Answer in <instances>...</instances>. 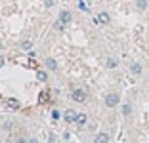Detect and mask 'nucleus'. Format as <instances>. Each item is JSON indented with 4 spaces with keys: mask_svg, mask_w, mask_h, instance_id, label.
<instances>
[{
    "mask_svg": "<svg viewBox=\"0 0 149 143\" xmlns=\"http://www.w3.org/2000/svg\"><path fill=\"white\" fill-rule=\"evenodd\" d=\"M123 113H124V115H130V113H132V105H130V103L123 105Z\"/></svg>",
    "mask_w": 149,
    "mask_h": 143,
    "instance_id": "nucleus-15",
    "label": "nucleus"
},
{
    "mask_svg": "<svg viewBox=\"0 0 149 143\" xmlns=\"http://www.w3.org/2000/svg\"><path fill=\"white\" fill-rule=\"evenodd\" d=\"M109 21H111V17H109V13H107V12H100V13H97V17H94V23H101V25H107Z\"/></svg>",
    "mask_w": 149,
    "mask_h": 143,
    "instance_id": "nucleus-3",
    "label": "nucleus"
},
{
    "mask_svg": "<svg viewBox=\"0 0 149 143\" xmlns=\"http://www.w3.org/2000/svg\"><path fill=\"white\" fill-rule=\"evenodd\" d=\"M36 78H38L40 82H46V78H48V76H46V73H44V71H38V73H36Z\"/></svg>",
    "mask_w": 149,
    "mask_h": 143,
    "instance_id": "nucleus-14",
    "label": "nucleus"
},
{
    "mask_svg": "<svg viewBox=\"0 0 149 143\" xmlns=\"http://www.w3.org/2000/svg\"><path fill=\"white\" fill-rule=\"evenodd\" d=\"M105 2H111V0H105Z\"/></svg>",
    "mask_w": 149,
    "mask_h": 143,
    "instance_id": "nucleus-22",
    "label": "nucleus"
},
{
    "mask_svg": "<svg viewBox=\"0 0 149 143\" xmlns=\"http://www.w3.org/2000/svg\"><path fill=\"white\" fill-rule=\"evenodd\" d=\"M44 4L46 6H54V0H44Z\"/></svg>",
    "mask_w": 149,
    "mask_h": 143,
    "instance_id": "nucleus-18",
    "label": "nucleus"
},
{
    "mask_svg": "<svg viewBox=\"0 0 149 143\" xmlns=\"http://www.w3.org/2000/svg\"><path fill=\"white\" fill-rule=\"evenodd\" d=\"M117 65H118V61L115 59V57H109V59H107V67H109V69H115Z\"/></svg>",
    "mask_w": 149,
    "mask_h": 143,
    "instance_id": "nucleus-13",
    "label": "nucleus"
},
{
    "mask_svg": "<svg viewBox=\"0 0 149 143\" xmlns=\"http://www.w3.org/2000/svg\"><path fill=\"white\" fill-rule=\"evenodd\" d=\"M31 48H33V42H31V40H23V42H21V50H25V52H29Z\"/></svg>",
    "mask_w": 149,
    "mask_h": 143,
    "instance_id": "nucleus-12",
    "label": "nucleus"
},
{
    "mask_svg": "<svg viewBox=\"0 0 149 143\" xmlns=\"http://www.w3.org/2000/svg\"><path fill=\"white\" fill-rule=\"evenodd\" d=\"M4 65V57H0V67Z\"/></svg>",
    "mask_w": 149,
    "mask_h": 143,
    "instance_id": "nucleus-19",
    "label": "nucleus"
},
{
    "mask_svg": "<svg viewBox=\"0 0 149 143\" xmlns=\"http://www.w3.org/2000/svg\"><path fill=\"white\" fill-rule=\"evenodd\" d=\"M54 27H56L57 31H63V27H65V23H61L59 19H57V21H56V25H54Z\"/></svg>",
    "mask_w": 149,
    "mask_h": 143,
    "instance_id": "nucleus-16",
    "label": "nucleus"
},
{
    "mask_svg": "<svg viewBox=\"0 0 149 143\" xmlns=\"http://www.w3.org/2000/svg\"><path fill=\"white\" fill-rule=\"evenodd\" d=\"M136 8L140 10V12H143V10L147 8V0H136Z\"/></svg>",
    "mask_w": 149,
    "mask_h": 143,
    "instance_id": "nucleus-11",
    "label": "nucleus"
},
{
    "mask_svg": "<svg viewBox=\"0 0 149 143\" xmlns=\"http://www.w3.org/2000/svg\"><path fill=\"white\" fill-rule=\"evenodd\" d=\"M130 73L134 74V76H140V74H141V65H140V63H132V65H130Z\"/></svg>",
    "mask_w": 149,
    "mask_h": 143,
    "instance_id": "nucleus-6",
    "label": "nucleus"
},
{
    "mask_svg": "<svg viewBox=\"0 0 149 143\" xmlns=\"http://www.w3.org/2000/svg\"><path fill=\"white\" fill-rule=\"evenodd\" d=\"M15 143H25V139H17V141H15Z\"/></svg>",
    "mask_w": 149,
    "mask_h": 143,
    "instance_id": "nucleus-20",
    "label": "nucleus"
},
{
    "mask_svg": "<svg viewBox=\"0 0 149 143\" xmlns=\"http://www.w3.org/2000/svg\"><path fill=\"white\" fill-rule=\"evenodd\" d=\"M29 143H38V141H36V139H29Z\"/></svg>",
    "mask_w": 149,
    "mask_h": 143,
    "instance_id": "nucleus-21",
    "label": "nucleus"
},
{
    "mask_svg": "<svg viewBox=\"0 0 149 143\" xmlns=\"http://www.w3.org/2000/svg\"><path fill=\"white\" fill-rule=\"evenodd\" d=\"M96 143H109V134L101 132V134L96 135Z\"/></svg>",
    "mask_w": 149,
    "mask_h": 143,
    "instance_id": "nucleus-7",
    "label": "nucleus"
},
{
    "mask_svg": "<svg viewBox=\"0 0 149 143\" xmlns=\"http://www.w3.org/2000/svg\"><path fill=\"white\" fill-rule=\"evenodd\" d=\"M86 120H88V117L84 113H80L79 117H77V122H74V124H77V126H84V124H86Z\"/></svg>",
    "mask_w": 149,
    "mask_h": 143,
    "instance_id": "nucleus-8",
    "label": "nucleus"
},
{
    "mask_svg": "<svg viewBox=\"0 0 149 143\" xmlns=\"http://www.w3.org/2000/svg\"><path fill=\"white\" fill-rule=\"evenodd\" d=\"M77 117H79V115L74 113L73 109H67V111H65V115H63L65 122H77Z\"/></svg>",
    "mask_w": 149,
    "mask_h": 143,
    "instance_id": "nucleus-5",
    "label": "nucleus"
},
{
    "mask_svg": "<svg viewBox=\"0 0 149 143\" xmlns=\"http://www.w3.org/2000/svg\"><path fill=\"white\" fill-rule=\"evenodd\" d=\"M46 67H48L50 71H56V69H57V63H56V59L48 57V59H46Z\"/></svg>",
    "mask_w": 149,
    "mask_h": 143,
    "instance_id": "nucleus-10",
    "label": "nucleus"
},
{
    "mask_svg": "<svg viewBox=\"0 0 149 143\" xmlns=\"http://www.w3.org/2000/svg\"><path fill=\"white\" fill-rule=\"evenodd\" d=\"M6 105H8L10 109H19V101H17V99H13V97L6 99Z\"/></svg>",
    "mask_w": 149,
    "mask_h": 143,
    "instance_id": "nucleus-9",
    "label": "nucleus"
},
{
    "mask_svg": "<svg viewBox=\"0 0 149 143\" xmlns=\"http://www.w3.org/2000/svg\"><path fill=\"white\" fill-rule=\"evenodd\" d=\"M118 101H120V97H118V94H117V92H109V94L105 95V105H107L109 109L117 107V105H118Z\"/></svg>",
    "mask_w": 149,
    "mask_h": 143,
    "instance_id": "nucleus-1",
    "label": "nucleus"
},
{
    "mask_svg": "<svg viewBox=\"0 0 149 143\" xmlns=\"http://www.w3.org/2000/svg\"><path fill=\"white\" fill-rule=\"evenodd\" d=\"M79 8H80V10H86V4H84L82 0H79Z\"/></svg>",
    "mask_w": 149,
    "mask_h": 143,
    "instance_id": "nucleus-17",
    "label": "nucleus"
},
{
    "mask_svg": "<svg viewBox=\"0 0 149 143\" xmlns=\"http://www.w3.org/2000/svg\"><path fill=\"white\" fill-rule=\"evenodd\" d=\"M71 97H73L74 103H82V101H86V92L80 90V88H77V90L71 92Z\"/></svg>",
    "mask_w": 149,
    "mask_h": 143,
    "instance_id": "nucleus-2",
    "label": "nucleus"
},
{
    "mask_svg": "<svg viewBox=\"0 0 149 143\" xmlns=\"http://www.w3.org/2000/svg\"><path fill=\"white\" fill-rule=\"evenodd\" d=\"M71 19H73V13L69 12V10H63V12H59V21L61 23H71Z\"/></svg>",
    "mask_w": 149,
    "mask_h": 143,
    "instance_id": "nucleus-4",
    "label": "nucleus"
}]
</instances>
